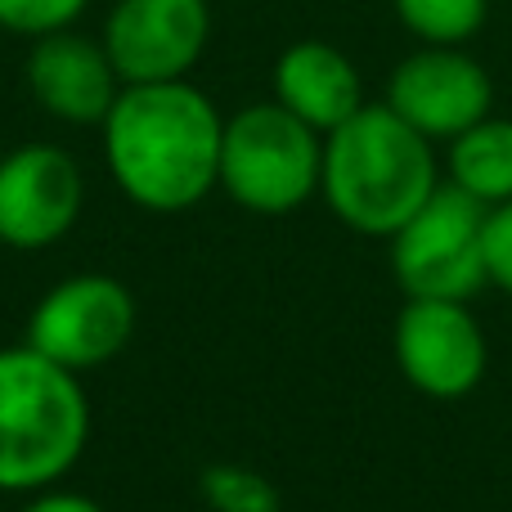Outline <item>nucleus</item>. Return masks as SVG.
I'll list each match as a JSON object with an SVG mask.
<instances>
[{"instance_id": "obj_1", "label": "nucleus", "mask_w": 512, "mask_h": 512, "mask_svg": "<svg viewBox=\"0 0 512 512\" xmlns=\"http://www.w3.org/2000/svg\"><path fill=\"white\" fill-rule=\"evenodd\" d=\"M99 131L108 176L140 212L176 216L221 189L225 117L194 81L122 86Z\"/></svg>"}, {"instance_id": "obj_2", "label": "nucleus", "mask_w": 512, "mask_h": 512, "mask_svg": "<svg viewBox=\"0 0 512 512\" xmlns=\"http://www.w3.org/2000/svg\"><path fill=\"white\" fill-rule=\"evenodd\" d=\"M441 185L436 144L400 122L382 99L324 135L319 198L364 239H391Z\"/></svg>"}, {"instance_id": "obj_3", "label": "nucleus", "mask_w": 512, "mask_h": 512, "mask_svg": "<svg viewBox=\"0 0 512 512\" xmlns=\"http://www.w3.org/2000/svg\"><path fill=\"white\" fill-rule=\"evenodd\" d=\"M90 400L72 369L27 342L0 346V495L50 490L81 463Z\"/></svg>"}, {"instance_id": "obj_4", "label": "nucleus", "mask_w": 512, "mask_h": 512, "mask_svg": "<svg viewBox=\"0 0 512 512\" xmlns=\"http://www.w3.org/2000/svg\"><path fill=\"white\" fill-rule=\"evenodd\" d=\"M324 135L292 117L283 104L261 99L225 117L221 189L252 216H292L319 194Z\"/></svg>"}, {"instance_id": "obj_5", "label": "nucleus", "mask_w": 512, "mask_h": 512, "mask_svg": "<svg viewBox=\"0 0 512 512\" xmlns=\"http://www.w3.org/2000/svg\"><path fill=\"white\" fill-rule=\"evenodd\" d=\"M391 274L409 301H472L486 283V207L445 180L396 234Z\"/></svg>"}, {"instance_id": "obj_6", "label": "nucleus", "mask_w": 512, "mask_h": 512, "mask_svg": "<svg viewBox=\"0 0 512 512\" xmlns=\"http://www.w3.org/2000/svg\"><path fill=\"white\" fill-rule=\"evenodd\" d=\"M140 324L131 288L113 274H68L27 315L23 342L45 360L86 373L126 351Z\"/></svg>"}, {"instance_id": "obj_7", "label": "nucleus", "mask_w": 512, "mask_h": 512, "mask_svg": "<svg viewBox=\"0 0 512 512\" xmlns=\"http://www.w3.org/2000/svg\"><path fill=\"white\" fill-rule=\"evenodd\" d=\"M382 104L432 144H450L495 113V77L468 45H418L391 68Z\"/></svg>"}, {"instance_id": "obj_8", "label": "nucleus", "mask_w": 512, "mask_h": 512, "mask_svg": "<svg viewBox=\"0 0 512 512\" xmlns=\"http://www.w3.org/2000/svg\"><path fill=\"white\" fill-rule=\"evenodd\" d=\"M99 41L122 86L189 81L212 45V0H113Z\"/></svg>"}, {"instance_id": "obj_9", "label": "nucleus", "mask_w": 512, "mask_h": 512, "mask_svg": "<svg viewBox=\"0 0 512 512\" xmlns=\"http://www.w3.org/2000/svg\"><path fill=\"white\" fill-rule=\"evenodd\" d=\"M86 207V176L59 144H18L0 158V243L45 252L72 234Z\"/></svg>"}, {"instance_id": "obj_10", "label": "nucleus", "mask_w": 512, "mask_h": 512, "mask_svg": "<svg viewBox=\"0 0 512 512\" xmlns=\"http://www.w3.org/2000/svg\"><path fill=\"white\" fill-rule=\"evenodd\" d=\"M396 369L432 400H463L481 387L490 364L486 328L468 301H405L391 328Z\"/></svg>"}, {"instance_id": "obj_11", "label": "nucleus", "mask_w": 512, "mask_h": 512, "mask_svg": "<svg viewBox=\"0 0 512 512\" xmlns=\"http://www.w3.org/2000/svg\"><path fill=\"white\" fill-rule=\"evenodd\" d=\"M23 77L41 113L68 126H99L122 95V77H117L104 41L81 36L72 27L32 41Z\"/></svg>"}, {"instance_id": "obj_12", "label": "nucleus", "mask_w": 512, "mask_h": 512, "mask_svg": "<svg viewBox=\"0 0 512 512\" xmlns=\"http://www.w3.org/2000/svg\"><path fill=\"white\" fill-rule=\"evenodd\" d=\"M274 104H283L292 117H301L306 126H315L319 135L337 131L342 122H351L369 99H364V77L355 68V59L346 50H337L333 41H292L288 50L274 59L270 72Z\"/></svg>"}, {"instance_id": "obj_13", "label": "nucleus", "mask_w": 512, "mask_h": 512, "mask_svg": "<svg viewBox=\"0 0 512 512\" xmlns=\"http://www.w3.org/2000/svg\"><path fill=\"white\" fill-rule=\"evenodd\" d=\"M445 180L486 212L512 203V117L490 113L445 144Z\"/></svg>"}, {"instance_id": "obj_14", "label": "nucleus", "mask_w": 512, "mask_h": 512, "mask_svg": "<svg viewBox=\"0 0 512 512\" xmlns=\"http://www.w3.org/2000/svg\"><path fill=\"white\" fill-rule=\"evenodd\" d=\"M391 14L418 45H472L490 23V0H391Z\"/></svg>"}, {"instance_id": "obj_15", "label": "nucleus", "mask_w": 512, "mask_h": 512, "mask_svg": "<svg viewBox=\"0 0 512 512\" xmlns=\"http://www.w3.org/2000/svg\"><path fill=\"white\" fill-rule=\"evenodd\" d=\"M198 490L216 512H279V486L248 463H212L198 477Z\"/></svg>"}, {"instance_id": "obj_16", "label": "nucleus", "mask_w": 512, "mask_h": 512, "mask_svg": "<svg viewBox=\"0 0 512 512\" xmlns=\"http://www.w3.org/2000/svg\"><path fill=\"white\" fill-rule=\"evenodd\" d=\"M90 9V0H0V32L41 41V36L68 32Z\"/></svg>"}, {"instance_id": "obj_17", "label": "nucleus", "mask_w": 512, "mask_h": 512, "mask_svg": "<svg viewBox=\"0 0 512 512\" xmlns=\"http://www.w3.org/2000/svg\"><path fill=\"white\" fill-rule=\"evenodd\" d=\"M486 283L512 297V203L486 212Z\"/></svg>"}, {"instance_id": "obj_18", "label": "nucleus", "mask_w": 512, "mask_h": 512, "mask_svg": "<svg viewBox=\"0 0 512 512\" xmlns=\"http://www.w3.org/2000/svg\"><path fill=\"white\" fill-rule=\"evenodd\" d=\"M18 512H104V504L81 490H63V486H50V490H36V495L23 499Z\"/></svg>"}]
</instances>
